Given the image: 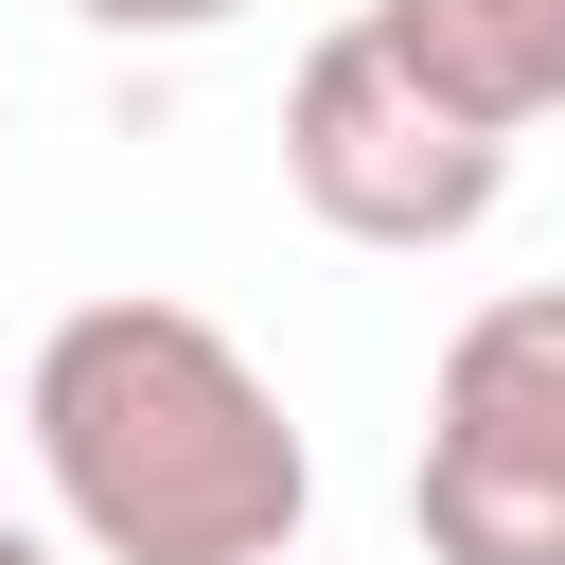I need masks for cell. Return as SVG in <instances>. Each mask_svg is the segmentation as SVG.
I'll return each instance as SVG.
<instances>
[{
	"label": "cell",
	"mask_w": 565,
	"mask_h": 565,
	"mask_svg": "<svg viewBox=\"0 0 565 565\" xmlns=\"http://www.w3.org/2000/svg\"><path fill=\"white\" fill-rule=\"evenodd\" d=\"M35 477L88 565H282L318 512V459L230 318L194 300H71L35 335Z\"/></svg>",
	"instance_id": "obj_1"
},
{
	"label": "cell",
	"mask_w": 565,
	"mask_h": 565,
	"mask_svg": "<svg viewBox=\"0 0 565 565\" xmlns=\"http://www.w3.org/2000/svg\"><path fill=\"white\" fill-rule=\"evenodd\" d=\"M406 512L424 565H565V282H512L441 335Z\"/></svg>",
	"instance_id": "obj_2"
},
{
	"label": "cell",
	"mask_w": 565,
	"mask_h": 565,
	"mask_svg": "<svg viewBox=\"0 0 565 565\" xmlns=\"http://www.w3.org/2000/svg\"><path fill=\"white\" fill-rule=\"evenodd\" d=\"M282 177H300V212H318L335 247H459V230H494L512 141L459 124L371 18H335V35L282 71Z\"/></svg>",
	"instance_id": "obj_3"
},
{
	"label": "cell",
	"mask_w": 565,
	"mask_h": 565,
	"mask_svg": "<svg viewBox=\"0 0 565 565\" xmlns=\"http://www.w3.org/2000/svg\"><path fill=\"white\" fill-rule=\"evenodd\" d=\"M371 35L494 141H530L565 106V0H371Z\"/></svg>",
	"instance_id": "obj_4"
},
{
	"label": "cell",
	"mask_w": 565,
	"mask_h": 565,
	"mask_svg": "<svg viewBox=\"0 0 565 565\" xmlns=\"http://www.w3.org/2000/svg\"><path fill=\"white\" fill-rule=\"evenodd\" d=\"M71 18H106V35H212V18H247V0H71Z\"/></svg>",
	"instance_id": "obj_5"
},
{
	"label": "cell",
	"mask_w": 565,
	"mask_h": 565,
	"mask_svg": "<svg viewBox=\"0 0 565 565\" xmlns=\"http://www.w3.org/2000/svg\"><path fill=\"white\" fill-rule=\"evenodd\" d=\"M0 565H53V547H35V530H18V512H0Z\"/></svg>",
	"instance_id": "obj_6"
}]
</instances>
